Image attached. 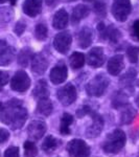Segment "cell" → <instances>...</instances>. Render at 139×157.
Masks as SVG:
<instances>
[{
	"label": "cell",
	"instance_id": "32",
	"mask_svg": "<svg viewBox=\"0 0 139 157\" xmlns=\"http://www.w3.org/2000/svg\"><path fill=\"white\" fill-rule=\"evenodd\" d=\"M94 9H95V13H96L100 17H105L106 15H107L106 6L103 2H96V3L94 4Z\"/></svg>",
	"mask_w": 139,
	"mask_h": 157
},
{
	"label": "cell",
	"instance_id": "1",
	"mask_svg": "<svg viewBox=\"0 0 139 157\" xmlns=\"http://www.w3.org/2000/svg\"><path fill=\"white\" fill-rule=\"evenodd\" d=\"M27 118V111L19 100H11L1 110V121L14 130L21 128Z\"/></svg>",
	"mask_w": 139,
	"mask_h": 157
},
{
	"label": "cell",
	"instance_id": "4",
	"mask_svg": "<svg viewBox=\"0 0 139 157\" xmlns=\"http://www.w3.org/2000/svg\"><path fill=\"white\" fill-rule=\"evenodd\" d=\"M132 6L130 0H114L112 4V14L117 21H126L130 15Z\"/></svg>",
	"mask_w": 139,
	"mask_h": 157
},
{
	"label": "cell",
	"instance_id": "27",
	"mask_svg": "<svg viewBox=\"0 0 139 157\" xmlns=\"http://www.w3.org/2000/svg\"><path fill=\"white\" fill-rule=\"evenodd\" d=\"M106 37H108L109 39L111 40V42L113 43H116L119 41L121 35H120V32L117 29H115L114 26H110L108 29H106Z\"/></svg>",
	"mask_w": 139,
	"mask_h": 157
},
{
	"label": "cell",
	"instance_id": "15",
	"mask_svg": "<svg viewBox=\"0 0 139 157\" xmlns=\"http://www.w3.org/2000/svg\"><path fill=\"white\" fill-rule=\"evenodd\" d=\"M47 65H48V61L42 54H37L32 57V69L34 72L42 75L46 70Z\"/></svg>",
	"mask_w": 139,
	"mask_h": 157
},
{
	"label": "cell",
	"instance_id": "43",
	"mask_svg": "<svg viewBox=\"0 0 139 157\" xmlns=\"http://www.w3.org/2000/svg\"><path fill=\"white\" fill-rule=\"evenodd\" d=\"M6 1V0H0V3H4Z\"/></svg>",
	"mask_w": 139,
	"mask_h": 157
},
{
	"label": "cell",
	"instance_id": "45",
	"mask_svg": "<svg viewBox=\"0 0 139 157\" xmlns=\"http://www.w3.org/2000/svg\"><path fill=\"white\" fill-rule=\"evenodd\" d=\"M0 109H1V103H0Z\"/></svg>",
	"mask_w": 139,
	"mask_h": 157
},
{
	"label": "cell",
	"instance_id": "31",
	"mask_svg": "<svg viewBox=\"0 0 139 157\" xmlns=\"http://www.w3.org/2000/svg\"><path fill=\"white\" fill-rule=\"evenodd\" d=\"M138 52H139V49L137 48V47L131 46V47H129V48H128L127 55H128V58H129V60H130L131 63H137Z\"/></svg>",
	"mask_w": 139,
	"mask_h": 157
},
{
	"label": "cell",
	"instance_id": "44",
	"mask_svg": "<svg viewBox=\"0 0 139 157\" xmlns=\"http://www.w3.org/2000/svg\"><path fill=\"white\" fill-rule=\"evenodd\" d=\"M68 1H74V0H68Z\"/></svg>",
	"mask_w": 139,
	"mask_h": 157
},
{
	"label": "cell",
	"instance_id": "9",
	"mask_svg": "<svg viewBox=\"0 0 139 157\" xmlns=\"http://www.w3.org/2000/svg\"><path fill=\"white\" fill-rule=\"evenodd\" d=\"M46 132V125L44 121H34L29 124L28 128H27V133L28 136L34 140L42 138L43 135Z\"/></svg>",
	"mask_w": 139,
	"mask_h": 157
},
{
	"label": "cell",
	"instance_id": "5",
	"mask_svg": "<svg viewBox=\"0 0 139 157\" xmlns=\"http://www.w3.org/2000/svg\"><path fill=\"white\" fill-rule=\"evenodd\" d=\"M67 151L70 157H89L90 155V148L84 140L81 139H73L69 141Z\"/></svg>",
	"mask_w": 139,
	"mask_h": 157
},
{
	"label": "cell",
	"instance_id": "46",
	"mask_svg": "<svg viewBox=\"0 0 139 157\" xmlns=\"http://www.w3.org/2000/svg\"><path fill=\"white\" fill-rule=\"evenodd\" d=\"M87 1H89V0H87Z\"/></svg>",
	"mask_w": 139,
	"mask_h": 157
},
{
	"label": "cell",
	"instance_id": "6",
	"mask_svg": "<svg viewBox=\"0 0 139 157\" xmlns=\"http://www.w3.org/2000/svg\"><path fill=\"white\" fill-rule=\"evenodd\" d=\"M30 78L23 70H19L15 73L11 81V88L17 92H24L29 88Z\"/></svg>",
	"mask_w": 139,
	"mask_h": 157
},
{
	"label": "cell",
	"instance_id": "10",
	"mask_svg": "<svg viewBox=\"0 0 139 157\" xmlns=\"http://www.w3.org/2000/svg\"><path fill=\"white\" fill-rule=\"evenodd\" d=\"M88 65L93 68L100 67L105 62V56L102 47H94L89 52L87 59Z\"/></svg>",
	"mask_w": 139,
	"mask_h": 157
},
{
	"label": "cell",
	"instance_id": "41",
	"mask_svg": "<svg viewBox=\"0 0 139 157\" xmlns=\"http://www.w3.org/2000/svg\"><path fill=\"white\" fill-rule=\"evenodd\" d=\"M9 1L11 2V4H12V6H14V4H16L17 0H9Z\"/></svg>",
	"mask_w": 139,
	"mask_h": 157
},
{
	"label": "cell",
	"instance_id": "34",
	"mask_svg": "<svg viewBox=\"0 0 139 157\" xmlns=\"http://www.w3.org/2000/svg\"><path fill=\"white\" fill-rule=\"evenodd\" d=\"M9 80V73H7L6 71H2V70H0V89L7 84Z\"/></svg>",
	"mask_w": 139,
	"mask_h": 157
},
{
	"label": "cell",
	"instance_id": "36",
	"mask_svg": "<svg viewBox=\"0 0 139 157\" xmlns=\"http://www.w3.org/2000/svg\"><path fill=\"white\" fill-rule=\"evenodd\" d=\"M9 132L4 128H0V144H3L9 139Z\"/></svg>",
	"mask_w": 139,
	"mask_h": 157
},
{
	"label": "cell",
	"instance_id": "47",
	"mask_svg": "<svg viewBox=\"0 0 139 157\" xmlns=\"http://www.w3.org/2000/svg\"><path fill=\"white\" fill-rule=\"evenodd\" d=\"M138 157H139V155H138Z\"/></svg>",
	"mask_w": 139,
	"mask_h": 157
},
{
	"label": "cell",
	"instance_id": "18",
	"mask_svg": "<svg viewBox=\"0 0 139 157\" xmlns=\"http://www.w3.org/2000/svg\"><path fill=\"white\" fill-rule=\"evenodd\" d=\"M68 14L65 10H59L55 13L54 17V21H52V25L55 29H63L67 26L68 24Z\"/></svg>",
	"mask_w": 139,
	"mask_h": 157
},
{
	"label": "cell",
	"instance_id": "16",
	"mask_svg": "<svg viewBox=\"0 0 139 157\" xmlns=\"http://www.w3.org/2000/svg\"><path fill=\"white\" fill-rule=\"evenodd\" d=\"M123 68V57L117 55L112 57L108 62V71L112 75H118Z\"/></svg>",
	"mask_w": 139,
	"mask_h": 157
},
{
	"label": "cell",
	"instance_id": "40",
	"mask_svg": "<svg viewBox=\"0 0 139 157\" xmlns=\"http://www.w3.org/2000/svg\"><path fill=\"white\" fill-rule=\"evenodd\" d=\"M55 1H57V0H46V3L48 4V6H51V4H54Z\"/></svg>",
	"mask_w": 139,
	"mask_h": 157
},
{
	"label": "cell",
	"instance_id": "28",
	"mask_svg": "<svg viewBox=\"0 0 139 157\" xmlns=\"http://www.w3.org/2000/svg\"><path fill=\"white\" fill-rule=\"evenodd\" d=\"M24 153L26 157H36L38 154V149L32 141H25L24 143Z\"/></svg>",
	"mask_w": 139,
	"mask_h": 157
},
{
	"label": "cell",
	"instance_id": "2",
	"mask_svg": "<svg viewBox=\"0 0 139 157\" xmlns=\"http://www.w3.org/2000/svg\"><path fill=\"white\" fill-rule=\"evenodd\" d=\"M126 134L120 129H116L107 136L103 144V151L109 154H117L126 145Z\"/></svg>",
	"mask_w": 139,
	"mask_h": 157
},
{
	"label": "cell",
	"instance_id": "13",
	"mask_svg": "<svg viewBox=\"0 0 139 157\" xmlns=\"http://www.w3.org/2000/svg\"><path fill=\"white\" fill-rule=\"evenodd\" d=\"M15 49L7 46L6 41L0 40V65H7L13 61Z\"/></svg>",
	"mask_w": 139,
	"mask_h": 157
},
{
	"label": "cell",
	"instance_id": "30",
	"mask_svg": "<svg viewBox=\"0 0 139 157\" xmlns=\"http://www.w3.org/2000/svg\"><path fill=\"white\" fill-rule=\"evenodd\" d=\"M128 103V97L126 94H123V93H117V94L115 95V98H113V106H114L115 108H120L122 107V106L127 105Z\"/></svg>",
	"mask_w": 139,
	"mask_h": 157
},
{
	"label": "cell",
	"instance_id": "14",
	"mask_svg": "<svg viewBox=\"0 0 139 157\" xmlns=\"http://www.w3.org/2000/svg\"><path fill=\"white\" fill-rule=\"evenodd\" d=\"M42 0H25L23 3V12L29 17H36L41 13Z\"/></svg>",
	"mask_w": 139,
	"mask_h": 157
},
{
	"label": "cell",
	"instance_id": "37",
	"mask_svg": "<svg viewBox=\"0 0 139 157\" xmlns=\"http://www.w3.org/2000/svg\"><path fill=\"white\" fill-rule=\"evenodd\" d=\"M89 112H90V107H88V106H84L82 109H80V110L77 111V115L81 118V117H83L84 115L88 114Z\"/></svg>",
	"mask_w": 139,
	"mask_h": 157
},
{
	"label": "cell",
	"instance_id": "3",
	"mask_svg": "<svg viewBox=\"0 0 139 157\" xmlns=\"http://www.w3.org/2000/svg\"><path fill=\"white\" fill-rule=\"evenodd\" d=\"M109 80L103 75H98L93 78L86 86V91L91 97H100L107 89Z\"/></svg>",
	"mask_w": 139,
	"mask_h": 157
},
{
	"label": "cell",
	"instance_id": "22",
	"mask_svg": "<svg viewBox=\"0 0 139 157\" xmlns=\"http://www.w3.org/2000/svg\"><path fill=\"white\" fill-rule=\"evenodd\" d=\"M73 123V117L69 113H64L61 120L60 132L62 135H69L70 134V125Z\"/></svg>",
	"mask_w": 139,
	"mask_h": 157
},
{
	"label": "cell",
	"instance_id": "20",
	"mask_svg": "<svg viewBox=\"0 0 139 157\" xmlns=\"http://www.w3.org/2000/svg\"><path fill=\"white\" fill-rule=\"evenodd\" d=\"M37 112L44 116H48L52 112V104L48 100V98L39 100L37 106Z\"/></svg>",
	"mask_w": 139,
	"mask_h": 157
},
{
	"label": "cell",
	"instance_id": "7",
	"mask_svg": "<svg viewBox=\"0 0 139 157\" xmlns=\"http://www.w3.org/2000/svg\"><path fill=\"white\" fill-rule=\"evenodd\" d=\"M58 98L64 106H69L77 100V90L72 84H67L58 91Z\"/></svg>",
	"mask_w": 139,
	"mask_h": 157
},
{
	"label": "cell",
	"instance_id": "8",
	"mask_svg": "<svg viewBox=\"0 0 139 157\" xmlns=\"http://www.w3.org/2000/svg\"><path fill=\"white\" fill-rule=\"evenodd\" d=\"M72 42V37L69 32H62L54 39V46L60 54H66Z\"/></svg>",
	"mask_w": 139,
	"mask_h": 157
},
{
	"label": "cell",
	"instance_id": "38",
	"mask_svg": "<svg viewBox=\"0 0 139 157\" xmlns=\"http://www.w3.org/2000/svg\"><path fill=\"white\" fill-rule=\"evenodd\" d=\"M133 32L137 39H139V20H136L133 24Z\"/></svg>",
	"mask_w": 139,
	"mask_h": 157
},
{
	"label": "cell",
	"instance_id": "17",
	"mask_svg": "<svg viewBox=\"0 0 139 157\" xmlns=\"http://www.w3.org/2000/svg\"><path fill=\"white\" fill-rule=\"evenodd\" d=\"M77 42L79 46L82 48H87L92 43V30L89 27H83L77 34Z\"/></svg>",
	"mask_w": 139,
	"mask_h": 157
},
{
	"label": "cell",
	"instance_id": "35",
	"mask_svg": "<svg viewBox=\"0 0 139 157\" xmlns=\"http://www.w3.org/2000/svg\"><path fill=\"white\" fill-rule=\"evenodd\" d=\"M25 27H26V25H25L24 22L20 21L16 24V26H15V33L17 34V36H21V35L23 34L24 30H25Z\"/></svg>",
	"mask_w": 139,
	"mask_h": 157
},
{
	"label": "cell",
	"instance_id": "39",
	"mask_svg": "<svg viewBox=\"0 0 139 157\" xmlns=\"http://www.w3.org/2000/svg\"><path fill=\"white\" fill-rule=\"evenodd\" d=\"M97 29L100 30V33H103V32H105V29H106V25L103 23V22H100V24L97 25Z\"/></svg>",
	"mask_w": 139,
	"mask_h": 157
},
{
	"label": "cell",
	"instance_id": "19",
	"mask_svg": "<svg viewBox=\"0 0 139 157\" xmlns=\"http://www.w3.org/2000/svg\"><path fill=\"white\" fill-rule=\"evenodd\" d=\"M88 14H89V7L84 6V4H79L72 11V15H71L72 22L77 23V22L81 21L82 19H84L85 17H87Z\"/></svg>",
	"mask_w": 139,
	"mask_h": 157
},
{
	"label": "cell",
	"instance_id": "12",
	"mask_svg": "<svg viewBox=\"0 0 139 157\" xmlns=\"http://www.w3.org/2000/svg\"><path fill=\"white\" fill-rule=\"evenodd\" d=\"M67 75H68L67 67L64 64H59L51 69L49 78L50 81L54 84H62L67 78Z\"/></svg>",
	"mask_w": 139,
	"mask_h": 157
},
{
	"label": "cell",
	"instance_id": "33",
	"mask_svg": "<svg viewBox=\"0 0 139 157\" xmlns=\"http://www.w3.org/2000/svg\"><path fill=\"white\" fill-rule=\"evenodd\" d=\"M19 149L17 147H9L4 152V157H19Z\"/></svg>",
	"mask_w": 139,
	"mask_h": 157
},
{
	"label": "cell",
	"instance_id": "25",
	"mask_svg": "<svg viewBox=\"0 0 139 157\" xmlns=\"http://www.w3.org/2000/svg\"><path fill=\"white\" fill-rule=\"evenodd\" d=\"M30 59H32V52L29 48H23L20 52V54L18 56V63L21 66H27L29 63Z\"/></svg>",
	"mask_w": 139,
	"mask_h": 157
},
{
	"label": "cell",
	"instance_id": "24",
	"mask_svg": "<svg viewBox=\"0 0 139 157\" xmlns=\"http://www.w3.org/2000/svg\"><path fill=\"white\" fill-rule=\"evenodd\" d=\"M85 64V56L82 52H73L70 57V65L73 69H79Z\"/></svg>",
	"mask_w": 139,
	"mask_h": 157
},
{
	"label": "cell",
	"instance_id": "21",
	"mask_svg": "<svg viewBox=\"0 0 139 157\" xmlns=\"http://www.w3.org/2000/svg\"><path fill=\"white\" fill-rule=\"evenodd\" d=\"M49 92H48V88H47L46 82L44 80H41L38 82L37 86L34 89V97L38 98V100H41V98H48Z\"/></svg>",
	"mask_w": 139,
	"mask_h": 157
},
{
	"label": "cell",
	"instance_id": "42",
	"mask_svg": "<svg viewBox=\"0 0 139 157\" xmlns=\"http://www.w3.org/2000/svg\"><path fill=\"white\" fill-rule=\"evenodd\" d=\"M136 103H137V105H138V107H139V94H138V97L136 98Z\"/></svg>",
	"mask_w": 139,
	"mask_h": 157
},
{
	"label": "cell",
	"instance_id": "23",
	"mask_svg": "<svg viewBox=\"0 0 139 157\" xmlns=\"http://www.w3.org/2000/svg\"><path fill=\"white\" fill-rule=\"evenodd\" d=\"M136 116V110L133 107H127L122 110L120 115V121L121 124H125V125H128V124L132 123L133 120Z\"/></svg>",
	"mask_w": 139,
	"mask_h": 157
},
{
	"label": "cell",
	"instance_id": "11",
	"mask_svg": "<svg viewBox=\"0 0 139 157\" xmlns=\"http://www.w3.org/2000/svg\"><path fill=\"white\" fill-rule=\"evenodd\" d=\"M103 127V117L97 113L92 114V124L89 128L86 130V135L90 138H94L100 134Z\"/></svg>",
	"mask_w": 139,
	"mask_h": 157
},
{
	"label": "cell",
	"instance_id": "26",
	"mask_svg": "<svg viewBox=\"0 0 139 157\" xmlns=\"http://www.w3.org/2000/svg\"><path fill=\"white\" fill-rule=\"evenodd\" d=\"M55 148H57V139H55L54 136L48 135L45 138L44 143H43V145H42L43 151L46 152V153H51Z\"/></svg>",
	"mask_w": 139,
	"mask_h": 157
},
{
	"label": "cell",
	"instance_id": "29",
	"mask_svg": "<svg viewBox=\"0 0 139 157\" xmlns=\"http://www.w3.org/2000/svg\"><path fill=\"white\" fill-rule=\"evenodd\" d=\"M47 33H48V29L44 24H37L36 29H35V36L38 40L43 41V40L46 39Z\"/></svg>",
	"mask_w": 139,
	"mask_h": 157
}]
</instances>
